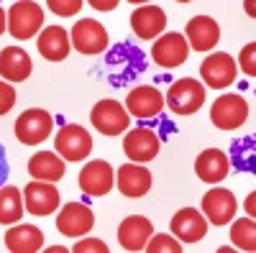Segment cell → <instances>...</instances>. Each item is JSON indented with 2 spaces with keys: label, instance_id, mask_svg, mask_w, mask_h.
Instances as JSON below:
<instances>
[{
  "label": "cell",
  "instance_id": "cell-8",
  "mask_svg": "<svg viewBox=\"0 0 256 253\" xmlns=\"http://www.w3.org/2000/svg\"><path fill=\"white\" fill-rule=\"evenodd\" d=\"M116 187V172L108 161H90L80 172V189L90 197H105Z\"/></svg>",
  "mask_w": 256,
  "mask_h": 253
},
{
  "label": "cell",
  "instance_id": "cell-21",
  "mask_svg": "<svg viewBox=\"0 0 256 253\" xmlns=\"http://www.w3.org/2000/svg\"><path fill=\"white\" fill-rule=\"evenodd\" d=\"M36 46H38V54L46 61H64L70 56L72 38L67 36V31H64L62 26H46L38 33Z\"/></svg>",
  "mask_w": 256,
  "mask_h": 253
},
{
  "label": "cell",
  "instance_id": "cell-15",
  "mask_svg": "<svg viewBox=\"0 0 256 253\" xmlns=\"http://www.w3.org/2000/svg\"><path fill=\"white\" fill-rule=\"evenodd\" d=\"M126 110H128V115H134L138 120L156 118L164 110V95L156 87H152V84H141V87L128 92Z\"/></svg>",
  "mask_w": 256,
  "mask_h": 253
},
{
  "label": "cell",
  "instance_id": "cell-13",
  "mask_svg": "<svg viewBox=\"0 0 256 253\" xmlns=\"http://www.w3.org/2000/svg\"><path fill=\"white\" fill-rule=\"evenodd\" d=\"M236 210H238V202L226 187H212L202 197V213L210 225H228L233 215H236Z\"/></svg>",
  "mask_w": 256,
  "mask_h": 253
},
{
  "label": "cell",
  "instance_id": "cell-29",
  "mask_svg": "<svg viewBox=\"0 0 256 253\" xmlns=\"http://www.w3.org/2000/svg\"><path fill=\"white\" fill-rule=\"evenodd\" d=\"M82 3L84 0H46V5L52 13L62 15V18H70V15H77L82 10Z\"/></svg>",
  "mask_w": 256,
  "mask_h": 253
},
{
  "label": "cell",
  "instance_id": "cell-39",
  "mask_svg": "<svg viewBox=\"0 0 256 253\" xmlns=\"http://www.w3.org/2000/svg\"><path fill=\"white\" fill-rule=\"evenodd\" d=\"M177 3H192V0H177Z\"/></svg>",
  "mask_w": 256,
  "mask_h": 253
},
{
  "label": "cell",
  "instance_id": "cell-35",
  "mask_svg": "<svg viewBox=\"0 0 256 253\" xmlns=\"http://www.w3.org/2000/svg\"><path fill=\"white\" fill-rule=\"evenodd\" d=\"M244 207H246V213H248V218H254V220H256V192H251V195L246 197Z\"/></svg>",
  "mask_w": 256,
  "mask_h": 253
},
{
  "label": "cell",
  "instance_id": "cell-19",
  "mask_svg": "<svg viewBox=\"0 0 256 253\" xmlns=\"http://www.w3.org/2000/svg\"><path fill=\"white\" fill-rule=\"evenodd\" d=\"M154 236V225L144 215H131L126 218L118 228V243L123 246V251H144L148 238Z\"/></svg>",
  "mask_w": 256,
  "mask_h": 253
},
{
  "label": "cell",
  "instance_id": "cell-32",
  "mask_svg": "<svg viewBox=\"0 0 256 253\" xmlns=\"http://www.w3.org/2000/svg\"><path fill=\"white\" fill-rule=\"evenodd\" d=\"M74 253H108V246L98 238H88V241H80L77 246H72Z\"/></svg>",
  "mask_w": 256,
  "mask_h": 253
},
{
  "label": "cell",
  "instance_id": "cell-22",
  "mask_svg": "<svg viewBox=\"0 0 256 253\" xmlns=\"http://www.w3.org/2000/svg\"><path fill=\"white\" fill-rule=\"evenodd\" d=\"M230 172V161L220 149H205L198 159H195V174L208 182V184H218L228 177Z\"/></svg>",
  "mask_w": 256,
  "mask_h": 253
},
{
  "label": "cell",
  "instance_id": "cell-38",
  "mask_svg": "<svg viewBox=\"0 0 256 253\" xmlns=\"http://www.w3.org/2000/svg\"><path fill=\"white\" fill-rule=\"evenodd\" d=\"M128 3H136V5H146L148 0H128Z\"/></svg>",
  "mask_w": 256,
  "mask_h": 253
},
{
  "label": "cell",
  "instance_id": "cell-2",
  "mask_svg": "<svg viewBox=\"0 0 256 253\" xmlns=\"http://www.w3.org/2000/svg\"><path fill=\"white\" fill-rule=\"evenodd\" d=\"M44 26V8L34 0H18L8 10V31L13 38L26 41L34 38Z\"/></svg>",
  "mask_w": 256,
  "mask_h": 253
},
{
  "label": "cell",
  "instance_id": "cell-25",
  "mask_svg": "<svg viewBox=\"0 0 256 253\" xmlns=\"http://www.w3.org/2000/svg\"><path fill=\"white\" fill-rule=\"evenodd\" d=\"M64 172H67L64 159L59 154H52V151H38L28 161V174L34 179H41V182H59L64 177Z\"/></svg>",
  "mask_w": 256,
  "mask_h": 253
},
{
  "label": "cell",
  "instance_id": "cell-30",
  "mask_svg": "<svg viewBox=\"0 0 256 253\" xmlns=\"http://www.w3.org/2000/svg\"><path fill=\"white\" fill-rule=\"evenodd\" d=\"M236 61H238V67H241L244 74L256 77V41H251V44H246L241 49V54H238Z\"/></svg>",
  "mask_w": 256,
  "mask_h": 253
},
{
  "label": "cell",
  "instance_id": "cell-34",
  "mask_svg": "<svg viewBox=\"0 0 256 253\" xmlns=\"http://www.w3.org/2000/svg\"><path fill=\"white\" fill-rule=\"evenodd\" d=\"M8 156H6V149L0 146V187H3L6 182H8Z\"/></svg>",
  "mask_w": 256,
  "mask_h": 253
},
{
  "label": "cell",
  "instance_id": "cell-14",
  "mask_svg": "<svg viewBox=\"0 0 256 253\" xmlns=\"http://www.w3.org/2000/svg\"><path fill=\"white\" fill-rule=\"evenodd\" d=\"M24 205L31 215L36 218H46L59 207V189L54 187V182H31L24 189Z\"/></svg>",
  "mask_w": 256,
  "mask_h": 253
},
{
  "label": "cell",
  "instance_id": "cell-4",
  "mask_svg": "<svg viewBox=\"0 0 256 253\" xmlns=\"http://www.w3.org/2000/svg\"><path fill=\"white\" fill-rule=\"evenodd\" d=\"M52 131H54V118L41 108L24 110L16 120V138L26 146L44 143L52 136Z\"/></svg>",
  "mask_w": 256,
  "mask_h": 253
},
{
  "label": "cell",
  "instance_id": "cell-17",
  "mask_svg": "<svg viewBox=\"0 0 256 253\" xmlns=\"http://www.w3.org/2000/svg\"><path fill=\"white\" fill-rule=\"evenodd\" d=\"M184 38H187L190 49L210 51L220 41V26H218V20L210 18V15H195L192 20H187Z\"/></svg>",
  "mask_w": 256,
  "mask_h": 253
},
{
  "label": "cell",
  "instance_id": "cell-6",
  "mask_svg": "<svg viewBox=\"0 0 256 253\" xmlns=\"http://www.w3.org/2000/svg\"><path fill=\"white\" fill-rule=\"evenodd\" d=\"M248 118V102L241 95H220L210 108V120L220 131H236Z\"/></svg>",
  "mask_w": 256,
  "mask_h": 253
},
{
  "label": "cell",
  "instance_id": "cell-24",
  "mask_svg": "<svg viewBox=\"0 0 256 253\" xmlns=\"http://www.w3.org/2000/svg\"><path fill=\"white\" fill-rule=\"evenodd\" d=\"M6 248L10 253H36L44 248V233L36 225H13L6 233Z\"/></svg>",
  "mask_w": 256,
  "mask_h": 253
},
{
  "label": "cell",
  "instance_id": "cell-1",
  "mask_svg": "<svg viewBox=\"0 0 256 253\" xmlns=\"http://www.w3.org/2000/svg\"><path fill=\"white\" fill-rule=\"evenodd\" d=\"M164 105H169V110L177 115H192L198 113L205 105V84L192 79V77H182L169 87Z\"/></svg>",
  "mask_w": 256,
  "mask_h": 253
},
{
  "label": "cell",
  "instance_id": "cell-11",
  "mask_svg": "<svg viewBox=\"0 0 256 253\" xmlns=\"http://www.w3.org/2000/svg\"><path fill=\"white\" fill-rule=\"evenodd\" d=\"M187 54H190V44L182 33H164L154 41L152 46V59L156 61L159 67L164 69H174V67H182L187 61Z\"/></svg>",
  "mask_w": 256,
  "mask_h": 253
},
{
  "label": "cell",
  "instance_id": "cell-3",
  "mask_svg": "<svg viewBox=\"0 0 256 253\" xmlns=\"http://www.w3.org/2000/svg\"><path fill=\"white\" fill-rule=\"evenodd\" d=\"M54 149L64 161H84L92 151V136L82 125H62L54 136Z\"/></svg>",
  "mask_w": 256,
  "mask_h": 253
},
{
  "label": "cell",
  "instance_id": "cell-9",
  "mask_svg": "<svg viewBox=\"0 0 256 253\" xmlns=\"http://www.w3.org/2000/svg\"><path fill=\"white\" fill-rule=\"evenodd\" d=\"M72 46L80 51V54H100L108 49V31L102 28V23H98V20L92 18H84V20H77V23L72 26Z\"/></svg>",
  "mask_w": 256,
  "mask_h": 253
},
{
  "label": "cell",
  "instance_id": "cell-10",
  "mask_svg": "<svg viewBox=\"0 0 256 253\" xmlns=\"http://www.w3.org/2000/svg\"><path fill=\"white\" fill-rule=\"evenodd\" d=\"M95 225V215L88 205L82 202H70L59 210L56 215V230L67 238H80L84 233H90Z\"/></svg>",
  "mask_w": 256,
  "mask_h": 253
},
{
  "label": "cell",
  "instance_id": "cell-37",
  "mask_svg": "<svg viewBox=\"0 0 256 253\" xmlns=\"http://www.w3.org/2000/svg\"><path fill=\"white\" fill-rule=\"evenodd\" d=\"M6 23H8V20H6V10L0 8V36H3V31H6Z\"/></svg>",
  "mask_w": 256,
  "mask_h": 253
},
{
  "label": "cell",
  "instance_id": "cell-27",
  "mask_svg": "<svg viewBox=\"0 0 256 253\" xmlns=\"http://www.w3.org/2000/svg\"><path fill=\"white\" fill-rule=\"evenodd\" d=\"M230 243L238 251L256 253V220L254 218H241L230 225Z\"/></svg>",
  "mask_w": 256,
  "mask_h": 253
},
{
  "label": "cell",
  "instance_id": "cell-31",
  "mask_svg": "<svg viewBox=\"0 0 256 253\" xmlns=\"http://www.w3.org/2000/svg\"><path fill=\"white\" fill-rule=\"evenodd\" d=\"M13 105H16V90H13V84L6 82V79H0V115H6Z\"/></svg>",
  "mask_w": 256,
  "mask_h": 253
},
{
  "label": "cell",
  "instance_id": "cell-7",
  "mask_svg": "<svg viewBox=\"0 0 256 253\" xmlns=\"http://www.w3.org/2000/svg\"><path fill=\"white\" fill-rule=\"evenodd\" d=\"M90 123L102 133V136H120L128 131V110L126 105L116 102V100H100L92 113H90Z\"/></svg>",
  "mask_w": 256,
  "mask_h": 253
},
{
  "label": "cell",
  "instance_id": "cell-28",
  "mask_svg": "<svg viewBox=\"0 0 256 253\" xmlns=\"http://www.w3.org/2000/svg\"><path fill=\"white\" fill-rule=\"evenodd\" d=\"M146 251L148 253H180L182 246L172 236H152L146 243Z\"/></svg>",
  "mask_w": 256,
  "mask_h": 253
},
{
  "label": "cell",
  "instance_id": "cell-33",
  "mask_svg": "<svg viewBox=\"0 0 256 253\" xmlns=\"http://www.w3.org/2000/svg\"><path fill=\"white\" fill-rule=\"evenodd\" d=\"M88 3L95 8V10H102V13H108V10H116L120 0H88Z\"/></svg>",
  "mask_w": 256,
  "mask_h": 253
},
{
  "label": "cell",
  "instance_id": "cell-26",
  "mask_svg": "<svg viewBox=\"0 0 256 253\" xmlns=\"http://www.w3.org/2000/svg\"><path fill=\"white\" fill-rule=\"evenodd\" d=\"M24 218V192L18 187H0V225H16Z\"/></svg>",
  "mask_w": 256,
  "mask_h": 253
},
{
  "label": "cell",
  "instance_id": "cell-12",
  "mask_svg": "<svg viewBox=\"0 0 256 253\" xmlns=\"http://www.w3.org/2000/svg\"><path fill=\"white\" fill-rule=\"evenodd\" d=\"M159 149H162L159 136H156L152 128H144V125H138V128H131V131L126 133V138H123V151H126V156L131 159V161H136V164H146V161L156 159Z\"/></svg>",
  "mask_w": 256,
  "mask_h": 253
},
{
  "label": "cell",
  "instance_id": "cell-5",
  "mask_svg": "<svg viewBox=\"0 0 256 253\" xmlns=\"http://www.w3.org/2000/svg\"><path fill=\"white\" fill-rule=\"evenodd\" d=\"M236 74H238V61L226 51H216V54L205 56L200 64V77L212 90L230 87L236 82Z\"/></svg>",
  "mask_w": 256,
  "mask_h": 253
},
{
  "label": "cell",
  "instance_id": "cell-18",
  "mask_svg": "<svg viewBox=\"0 0 256 253\" xmlns=\"http://www.w3.org/2000/svg\"><path fill=\"white\" fill-rule=\"evenodd\" d=\"M172 233L182 243H198L208 233V218L195 207H182L172 218Z\"/></svg>",
  "mask_w": 256,
  "mask_h": 253
},
{
  "label": "cell",
  "instance_id": "cell-36",
  "mask_svg": "<svg viewBox=\"0 0 256 253\" xmlns=\"http://www.w3.org/2000/svg\"><path fill=\"white\" fill-rule=\"evenodd\" d=\"M244 10H246V15L256 18V0H244Z\"/></svg>",
  "mask_w": 256,
  "mask_h": 253
},
{
  "label": "cell",
  "instance_id": "cell-20",
  "mask_svg": "<svg viewBox=\"0 0 256 253\" xmlns=\"http://www.w3.org/2000/svg\"><path fill=\"white\" fill-rule=\"evenodd\" d=\"M131 28H134V33H136L141 41H152V38H156V36L166 28V13H164L159 5L146 3V5H141V8L134 10V15H131Z\"/></svg>",
  "mask_w": 256,
  "mask_h": 253
},
{
  "label": "cell",
  "instance_id": "cell-16",
  "mask_svg": "<svg viewBox=\"0 0 256 253\" xmlns=\"http://www.w3.org/2000/svg\"><path fill=\"white\" fill-rule=\"evenodd\" d=\"M116 187L120 189L123 197H131V200H138L144 195H148L152 189V172L141 164H123L116 174Z\"/></svg>",
  "mask_w": 256,
  "mask_h": 253
},
{
  "label": "cell",
  "instance_id": "cell-23",
  "mask_svg": "<svg viewBox=\"0 0 256 253\" xmlns=\"http://www.w3.org/2000/svg\"><path fill=\"white\" fill-rule=\"evenodd\" d=\"M34 64L20 46H6L0 51V77L6 82H26Z\"/></svg>",
  "mask_w": 256,
  "mask_h": 253
}]
</instances>
